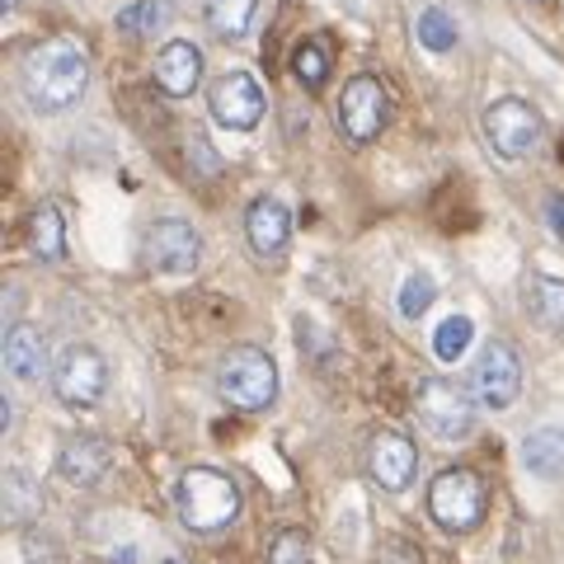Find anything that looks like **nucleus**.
I'll use <instances>...</instances> for the list:
<instances>
[{
  "label": "nucleus",
  "mask_w": 564,
  "mask_h": 564,
  "mask_svg": "<svg viewBox=\"0 0 564 564\" xmlns=\"http://www.w3.org/2000/svg\"><path fill=\"white\" fill-rule=\"evenodd\" d=\"M334 122H339V132L352 147H367L372 137H381V128L391 122V95H386V85L377 76H352L339 95Z\"/></svg>",
  "instance_id": "obj_6"
},
{
  "label": "nucleus",
  "mask_w": 564,
  "mask_h": 564,
  "mask_svg": "<svg viewBox=\"0 0 564 564\" xmlns=\"http://www.w3.org/2000/svg\"><path fill=\"white\" fill-rule=\"evenodd\" d=\"M6 367H10L14 381H39L43 367H47V344H43V334L29 329V325H14V329L6 334Z\"/></svg>",
  "instance_id": "obj_16"
},
{
  "label": "nucleus",
  "mask_w": 564,
  "mask_h": 564,
  "mask_svg": "<svg viewBox=\"0 0 564 564\" xmlns=\"http://www.w3.org/2000/svg\"><path fill=\"white\" fill-rule=\"evenodd\" d=\"M170 14H174L170 0H141V6H132V10L118 14V29H128V33H151V29H161Z\"/></svg>",
  "instance_id": "obj_24"
},
{
  "label": "nucleus",
  "mask_w": 564,
  "mask_h": 564,
  "mask_svg": "<svg viewBox=\"0 0 564 564\" xmlns=\"http://www.w3.org/2000/svg\"><path fill=\"white\" fill-rule=\"evenodd\" d=\"M245 236H250L254 254H263V259L282 254V250H288V240H292L288 207H282L278 198H254L250 212H245Z\"/></svg>",
  "instance_id": "obj_13"
},
{
  "label": "nucleus",
  "mask_w": 564,
  "mask_h": 564,
  "mask_svg": "<svg viewBox=\"0 0 564 564\" xmlns=\"http://www.w3.org/2000/svg\"><path fill=\"white\" fill-rule=\"evenodd\" d=\"M147 263L151 269H161V273H193L203 263V236L193 231L188 221L180 217H165V221H155L151 231H147Z\"/></svg>",
  "instance_id": "obj_9"
},
{
  "label": "nucleus",
  "mask_w": 564,
  "mask_h": 564,
  "mask_svg": "<svg viewBox=\"0 0 564 564\" xmlns=\"http://www.w3.org/2000/svg\"><path fill=\"white\" fill-rule=\"evenodd\" d=\"M174 503H180V518L188 532L212 536L240 518V485L212 466H193V470H184Z\"/></svg>",
  "instance_id": "obj_2"
},
{
  "label": "nucleus",
  "mask_w": 564,
  "mask_h": 564,
  "mask_svg": "<svg viewBox=\"0 0 564 564\" xmlns=\"http://www.w3.org/2000/svg\"><path fill=\"white\" fill-rule=\"evenodd\" d=\"M20 85L39 113H62L90 90V57L76 39H47L24 57Z\"/></svg>",
  "instance_id": "obj_1"
},
{
  "label": "nucleus",
  "mask_w": 564,
  "mask_h": 564,
  "mask_svg": "<svg viewBox=\"0 0 564 564\" xmlns=\"http://www.w3.org/2000/svg\"><path fill=\"white\" fill-rule=\"evenodd\" d=\"M263 90L254 76H245V70H226V76L212 85V118L221 122V128L231 132H250L254 122L263 118Z\"/></svg>",
  "instance_id": "obj_11"
},
{
  "label": "nucleus",
  "mask_w": 564,
  "mask_h": 564,
  "mask_svg": "<svg viewBox=\"0 0 564 564\" xmlns=\"http://www.w3.org/2000/svg\"><path fill=\"white\" fill-rule=\"evenodd\" d=\"M414 466H419V452L404 433L386 429V433L372 437V447H367V470H372V480L381 489H391V494L414 480Z\"/></svg>",
  "instance_id": "obj_12"
},
{
  "label": "nucleus",
  "mask_w": 564,
  "mask_h": 564,
  "mask_svg": "<svg viewBox=\"0 0 564 564\" xmlns=\"http://www.w3.org/2000/svg\"><path fill=\"white\" fill-rule=\"evenodd\" d=\"M104 386H109V362L85 344H70L52 367V391L66 410H95L104 400Z\"/></svg>",
  "instance_id": "obj_7"
},
{
  "label": "nucleus",
  "mask_w": 564,
  "mask_h": 564,
  "mask_svg": "<svg viewBox=\"0 0 564 564\" xmlns=\"http://www.w3.org/2000/svg\"><path fill=\"white\" fill-rule=\"evenodd\" d=\"M485 137L503 161H522V155H532L536 141H541V113L518 95L494 99L485 109Z\"/></svg>",
  "instance_id": "obj_8"
},
{
  "label": "nucleus",
  "mask_w": 564,
  "mask_h": 564,
  "mask_svg": "<svg viewBox=\"0 0 564 564\" xmlns=\"http://www.w3.org/2000/svg\"><path fill=\"white\" fill-rule=\"evenodd\" d=\"M522 462L541 480H564V433L560 429H536L522 443Z\"/></svg>",
  "instance_id": "obj_17"
},
{
  "label": "nucleus",
  "mask_w": 564,
  "mask_h": 564,
  "mask_svg": "<svg viewBox=\"0 0 564 564\" xmlns=\"http://www.w3.org/2000/svg\"><path fill=\"white\" fill-rule=\"evenodd\" d=\"M527 311H532V321L541 329H564V282L560 278H532Z\"/></svg>",
  "instance_id": "obj_20"
},
{
  "label": "nucleus",
  "mask_w": 564,
  "mask_h": 564,
  "mask_svg": "<svg viewBox=\"0 0 564 564\" xmlns=\"http://www.w3.org/2000/svg\"><path fill=\"white\" fill-rule=\"evenodd\" d=\"M269 564H311V536L296 532V527L278 532L269 545Z\"/></svg>",
  "instance_id": "obj_25"
},
{
  "label": "nucleus",
  "mask_w": 564,
  "mask_h": 564,
  "mask_svg": "<svg viewBox=\"0 0 564 564\" xmlns=\"http://www.w3.org/2000/svg\"><path fill=\"white\" fill-rule=\"evenodd\" d=\"M419 423L429 429L433 437L443 443H456L475 429V404H470V391L462 381H447V377H429L419 386Z\"/></svg>",
  "instance_id": "obj_5"
},
{
  "label": "nucleus",
  "mask_w": 564,
  "mask_h": 564,
  "mask_svg": "<svg viewBox=\"0 0 564 564\" xmlns=\"http://www.w3.org/2000/svg\"><path fill=\"white\" fill-rule=\"evenodd\" d=\"M109 447L99 443V437H70V443L62 447V456H57V466H62V475L70 485H99L104 475H109Z\"/></svg>",
  "instance_id": "obj_15"
},
{
  "label": "nucleus",
  "mask_w": 564,
  "mask_h": 564,
  "mask_svg": "<svg viewBox=\"0 0 564 564\" xmlns=\"http://www.w3.org/2000/svg\"><path fill=\"white\" fill-rule=\"evenodd\" d=\"M296 80L306 85V90H321V85L329 80V47L321 39H306L302 47H296Z\"/></svg>",
  "instance_id": "obj_22"
},
{
  "label": "nucleus",
  "mask_w": 564,
  "mask_h": 564,
  "mask_svg": "<svg viewBox=\"0 0 564 564\" xmlns=\"http://www.w3.org/2000/svg\"><path fill=\"white\" fill-rule=\"evenodd\" d=\"M217 391L226 404H236V410H269L278 395V367L263 348L240 344L226 352L217 367Z\"/></svg>",
  "instance_id": "obj_3"
},
{
  "label": "nucleus",
  "mask_w": 564,
  "mask_h": 564,
  "mask_svg": "<svg viewBox=\"0 0 564 564\" xmlns=\"http://www.w3.org/2000/svg\"><path fill=\"white\" fill-rule=\"evenodd\" d=\"M414 29H419V43L429 47V52H452V47H456V20H452L443 6H429V10H423Z\"/></svg>",
  "instance_id": "obj_21"
},
{
  "label": "nucleus",
  "mask_w": 564,
  "mask_h": 564,
  "mask_svg": "<svg viewBox=\"0 0 564 564\" xmlns=\"http://www.w3.org/2000/svg\"><path fill=\"white\" fill-rule=\"evenodd\" d=\"M6 485H10V499H6L10 508H6V513H10V518H24L29 508H33V499H39V494H33V485H29V475L10 470V480H6Z\"/></svg>",
  "instance_id": "obj_27"
},
{
  "label": "nucleus",
  "mask_w": 564,
  "mask_h": 564,
  "mask_svg": "<svg viewBox=\"0 0 564 564\" xmlns=\"http://www.w3.org/2000/svg\"><path fill=\"white\" fill-rule=\"evenodd\" d=\"M29 250L39 254V259H62L66 254V231H62V212L43 203L39 212H33V221H29Z\"/></svg>",
  "instance_id": "obj_19"
},
{
  "label": "nucleus",
  "mask_w": 564,
  "mask_h": 564,
  "mask_svg": "<svg viewBox=\"0 0 564 564\" xmlns=\"http://www.w3.org/2000/svg\"><path fill=\"white\" fill-rule=\"evenodd\" d=\"M254 6L259 0H203V20L217 39H240L254 20Z\"/></svg>",
  "instance_id": "obj_18"
},
{
  "label": "nucleus",
  "mask_w": 564,
  "mask_h": 564,
  "mask_svg": "<svg viewBox=\"0 0 564 564\" xmlns=\"http://www.w3.org/2000/svg\"><path fill=\"white\" fill-rule=\"evenodd\" d=\"M198 80H203V52L184 43V39H174L161 47V57H155V85H161L165 95L174 99H184L198 90Z\"/></svg>",
  "instance_id": "obj_14"
},
{
  "label": "nucleus",
  "mask_w": 564,
  "mask_h": 564,
  "mask_svg": "<svg viewBox=\"0 0 564 564\" xmlns=\"http://www.w3.org/2000/svg\"><path fill=\"white\" fill-rule=\"evenodd\" d=\"M518 391H522L518 352L508 348L503 339L485 344L480 362H475V395H480V404H489V410H508V404L518 400Z\"/></svg>",
  "instance_id": "obj_10"
},
{
  "label": "nucleus",
  "mask_w": 564,
  "mask_h": 564,
  "mask_svg": "<svg viewBox=\"0 0 564 564\" xmlns=\"http://www.w3.org/2000/svg\"><path fill=\"white\" fill-rule=\"evenodd\" d=\"M470 321H466V315H447V321L443 325H437V334H433V352H437V358H443V362H456V358H462V352L470 348Z\"/></svg>",
  "instance_id": "obj_23"
},
{
  "label": "nucleus",
  "mask_w": 564,
  "mask_h": 564,
  "mask_svg": "<svg viewBox=\"0 0 564 564\" xmlns=\"http://www.w3.org/2000/svg\"><path fill=\"white\" fill-rule=\"evenodd\" d=\"M433 296H437V288H433V278H429V273L404 278V288H400V315H410V321H419V315L433 306Z\"/></svg>",
  "instance_id": "obj_26"
},
{
  "label": "nucleus",
  "mask_w": 564,
  "mask_h": 564,
  "mask_svg": "<svg viewBox=\"0 0 564 564\" xmlns=\"http://www.w3.org/2000/svg\"><path fill=\"white\" fill-rule=\"evenodd\" d=\"M429 513H433V522L443 527V532H470V527H480V518H485L480 475L466 470V466L443 470L429 485Z\"/></svg>",
  "instance_id": "obj_4"
}]
</instances>
